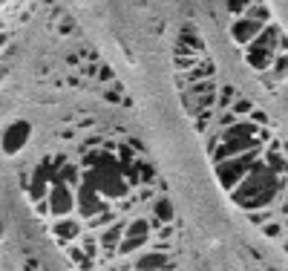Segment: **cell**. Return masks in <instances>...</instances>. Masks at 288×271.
<instances>
[{
  "instance_id": "cell-2",
  "label": "cell",
  "mask_w": 288,
  "mask_h": 271,
  "mask_svg": "<svg viewBox=\"0 0 288 271\" xmlns=\"http://www.w3.org/2000/svg\"><path fill=\"white\" fill-rule=\"evenodd\" d=\"M260 231H262L265 236H268V240H282V231H285V228H282V222L271 219V222H265V225H262Z\"/></svg>"
},
{
  "instance_id": "cell-3",
  "label": "cell",
  "mask_w": 288,
  "mask_h": 271,
  "mask_svg": "<svg viewBox=\"0 0 288 271\" xmlns=\"http://www.w3.org/2000/svg\"><path fill=\"white\" fill-rule=\"evenodd\" d=\"M248 219H251V222H254L257 228H262L265 222H271V219H274V208H265V211H251V214H248Z\"/></svg>"
},
{
  "instance_id": "cell-1",
  "label": "cell",
  "mask_w": 288,
  "mask_h": 271,
  "mask_svg": "<svg viewBox=\"0 0 288 271\" xmlns=\"http://www.w3.org/2000/svg\"><path fill=\"white\" fill-rule=\"evenodd\" d=\"M20 130H26V124H20V127H15V130H9V136L3 139V147H6V153H18L20 147L26 145L29 133H20Z\"/></svg>"
}]
</instances>
